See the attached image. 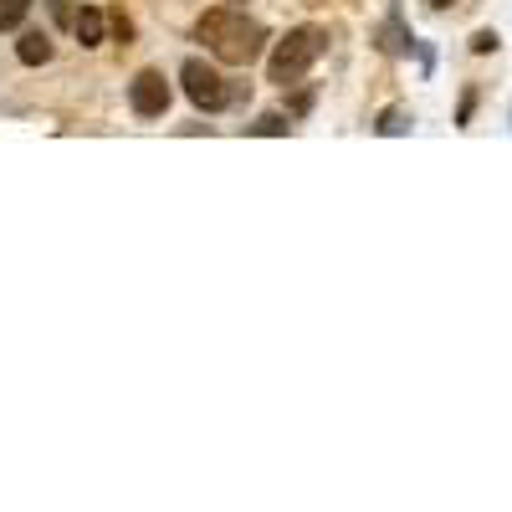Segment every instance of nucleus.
Here are the masks:
<instances>
[{"mask_svg": "<svg viewBox=\"0 0 512 512\" xmlns=\"http://www.w3.org/2000/svg\"><path fill=\"white\" fill-rule=\"evenodd\" d=\"M195 41H205L210 57L226 62V67H251L256 57H262L267 31L256 26L251 16H241V11L221 6V11H205V16L195 21Z\"/></svg>", "mask_w": 512, "mask_h": 512, "instance_id": "1", "label": "nucleus"}, {"mask_svg": "<svg viewBox=\"0 0 512 512\" xmlns=\"http://www.w3.org/2000/svg\"><path fill=\"white\" fill-rule=\"evenodd\" d=\"M323 31H313V26H297V31H287L277 47H272V62H267V82H277V88H292V82H303L308 77V67L323 57Z\"/></svg>", "mask_w": 512, "mask_h": 512, "instance_id": "2", "label": "nucleus"}, {"mask_svg": "<svg viewBox=\"0 0 512 512\" xmlns=\"http://www.w3.org/2000/svg\"><path fill=\"white\" fill-rule=\"evenodd\" d=\"M180 82H185V98H190L200 113H221V108L231 103L226 77L210 67V62H200V57H190V62L180 67Z\"/></svg>", "mask_w": 512, "mask_h": 512, "instance_id": "3", "label": "nucleus"}, {"mask_svg": "<svg viewBox=\"0 0 512 512\" xmlns=\"http://www.w3.org/2000/svg\"><path fill=\"white\" fill-rule=\"evenodd\" d=\"M128 108H134L139 118H164V108H169V82H164V72L144 67L134 82H128Z\"/></svg>", "mask_w": 512, "mask_h": 512, "instance_id": "4", "label": "nucleus"}, {"mask_svg": "<svg viewBox=\"0 0 512 512\" xmlns=\"http://www.w3.org/2000/svg\"><path fill=\"white\" fill-rule=\"evenodd\" d=\"M16 57H21L26 67H47V62H52V36H41V31H26V36L16 41Z\"/></svg>", "mask_w": 512, "mask_h": 512, "instance_id": "5", "label": "nucleus"}, {"mask_svg": "<svg viewBox=\"0 0 512 512\" xmlns=\"http://www.w3.org/2000/svg\"><path fill=\"white\" fill-rule=\"evenodd\" d=\"M72 31H77V41H82V47H98V41H103V31H108V21H103V11L82 6V11H77V21H72Z\"/></svg>", "mask_w": 512, "mask_h": 512, "instance_id": "6", "label": "nucleus"}, {"mask_svg": "<svg viewBox=\"0 0 512 512\" xmlns=\"http://www.w3.org/2000/svg\"><path fill=\"white\" fill-rule=\"evenodd\" d=\"M374 128H379L384 139H395V134H410V113H405V108H384Z\"/></svg>", "mask_w": 512, "mask_h": 512, "instance_id": "7", "label": "nucleus"}, {"mask_svg": "<svg viewBox=\"0 0 512 512\" xmlns=\"http://www.w3.org/2000/svg\"><path fill=\"white\" fill-rule=\"evenodd\" d=\"M390 57H400V52H410V36H405V26H400V16H390V26H384V41H379Z\"/></svg>", "mask_w": 512, "mask_h": 512, "instance_id": "8", "label": "nucleus"}, {"mask_svg": "<svg viewBox=\"0 0 512 512\" xmlns=\"http://www.w3.org/2000/svg\"><path fill=\"white\" fill-rule=\"evenodd\" d=\"M287 128H292V123H287V113H262V118L251 123V134H262V139H282Z\"/></svg>", "mask_w": 512, "mask_h": 512, "instance_id": "9", "label": "nucleus"}, {"mask_svg": "<svg viewBox=\"0 0 512 512\" xmlns=\"http://www.w3.org/2000/svg\"><path fill=\"white\" fill-rule=\"evenodd\" d=\"M31 11V0H0V31H16Z\"/></svg>", "mask_w": 512, "mask_h": 512, "instance_id": "10", "label": "nucleus"}, {"mask_svg": "<svg viewBox=\"0 0 512 512\" xmlns=\"http://www.w3.org/2000/svg\"><path fill=\"white\" fill-rule=\"evenodd\" d=\"M47 11H52L57 26H72V21H77V16H72V0H47Z\"/></svg>", "mask_w": 512, "mask_h": 512, "instance_id": "11", "label": "nucleus"}, {"mask_svg": "<svg viewBox=\"0 0 512 512\" xmlns=\"http://www.w3.org/2000/svg\"><path fill=\"white\" fill-rule=\"evenodd\" d=\"M497 47V31H477L472 36V52H492Z\"/></svg>", "mask_w": 512, "mask_h": 512, "instance_id": "12", "label": "nucleus"}, {"mask_svg": "<svg viewBox=\"0 0 512 512\" xmlns=\"http://www.w3.org/2000/svg\"><path fill=\"white\" fill-rule=\"evenodd\" d=\"M425 6H431V11H446V6H456V0H425Z\"/></svg>", "mask_w": 512, "mask_h": 512, "instance_id": "13", "label": "nucleus"}]
</instances>
